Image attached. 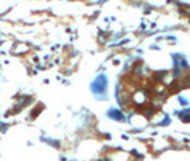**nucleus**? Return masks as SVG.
Wrapping results in <instances>:
<instances>
[{
    "label": "nucleus",
    "mask_w": 190,
    "mask_h": 161,
    "mask_svg": "<svg viewBox=\"0 0 190 161\" xmlns=\"http://www.w3.org/2000/svg\"><path fill=\"white\" fill-rule=\"evenodd\" d=\"M106 88V78L104 75H99L97 79L94 80V84L91 85V89L95 92V93H101L104 92Z\"/></svg>",
    "instance_id": "1"
},
{
    "label": "nucleus",
    "mask_w": 190,
    "mask_h": 161,
    "mask_svg": "<svg viewBox=\"0 0 190 161\" xmlns=\"http://www.w3.org/2000/svg\"><path fill=\"white\" fill-rule=\"evenodd\" d=\"M108 114H109L112 119H115V120H122V117H124L121 112H118L117 109H111L109 112H108Z\"/></svg>",
    "instance_id": "2"
},
{
    "label": "nucleus",
    "mask_w": 190,
    "mask_h": 161,
    "mask_svg": "<svg viewBox=\"0 0 190 161\" xmlns=\"http://www.w3.org/2000/svg\"><path fill=\"white\" fill-rule=\"evenodd\" d=\"M41 110H43V106H41V105H38V107H37L36 110H33V112H31V119H34V117L38 116V113H40Z\"/></svg>",
    "instance_id": "3"
}]
</instances>
